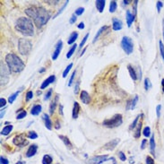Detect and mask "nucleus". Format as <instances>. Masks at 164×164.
I'll return each mask as SVG.
<instances>
[{"instance_id":"obj_1","label":"nucleus","mask_w":164,"mask_h":164,"mask_svg":"<svg viewBox=\"0 0 164 164\" xmlns=\"http://www.w3.org/2000/svg\"><path fill=\"white\" fill-rule=\"evenodd\" d=\"M25 13L33 19L35 24L38 27L44 26L50 18V13H49L45 8L38 7V6H31L25 10Z\"/></svg>"},{"instance_id":"obj_2","label":"nucleus","mask_w":164,"mask_h":164,"mask_svg":"<svg viewBox=\"0 0 164 164\" xmlns=\"http://www.w3.org/2000/svg\"><path fill=\"white\" fill-rule=\"evenodd\" d=\"M15 29L24 36H32L34 34V25L32 21L28 17H20L16 21Z\"/></svg>"},{"instance_id":"obj_3","label":"nucleus","mask_w":164,"mask_h":164,"mask_svg":"<svg viewBox=\"0 0 164 164\" xmlns=\"http://www.w3.org/2000/svg\"><path fill=\"white\" fill-rule=\"evenodd\" d=\"M6 62L7 64V66L12 73H20L24 69L25 65L22 62V60L15 54L10 53L6 55Z\"/></svg>"},{"instance_id":"obj_4","label":"nucleus","mask_w":164,"mask_h":164,"mask_svg":"<svg viewBox=\"0 0 164 164\" xmlns=\"http://www.w3.org/2000/svg\"><path fill=\"white\" fill-rule=\"evenodd\" d=\"M123 123V117L120 114H116L114 117H112L109 119H105L103 121L102 125L104 127H109V128H113V127H119Z\"/></svg>"},{"instance_id":"obj_5","label":"nucleus","mask_w":164,"mask_h":164,"mask_svg":"<svg viewBox=\"0 0 164 164\" xmlns=\"http://www.w3.org/2000/svg\"><path fill=\"white\" fill-rule=\"evenodd\" d=\"M32 50V43L26 39H20L18 41V50L22 55H27Z\"/></svg>"},{"instance_id":"obj_6","label":"nucleus","mask_w":164,"mask_h":164,"mask_svg":"<svg viewBox=\"0 0 164 164\" xmlns=\"http://www.w3.org/2000/svg\"><path fill=\"white\" fill-rule=\"evenodd\" d=\"M121 47L127 55L132 53L134 50V44H133V40H131V38L127 37V36L123 37L122 40H121Z\"/></svg>"},{"instance_id":"obj_7","label":"nucleus","mask_w":164,"mask_h":164,"mask_svg":"<svg viewBox=\"0 0 164 164\" xmlns=\"http://www.w3.org/2000/svg\"><path fill=\"white\" fill-rule=\"evenodd\" d=\"M108 160L107 155H97V156H93L92 158L89 159L88 163L90 164H101L102 162Z\"/></svg>"},{"instance_id":"obj_8","label":"nucleus","mask_w":164,"mask_h":164,"mask_svg":"<svg viewBox=\"0 0 164 164\" xmlns=\"http://www.w3.org/2000/svg\"><path fill=\"white\" fill-rule=\"evenodd\" d=\"M62 47H63V42H62V40H59V41L57 43V45H56V50L53 53V56H52V59L53 60H56L57 57H58L60 52H61Z\"/></svg>"},{"instance_id":"obj_9","label":"nucleus","mask_w":164,"mask_h":164,"mask_svg":"<svg viewBox=\"0 0 164 164\" xmlns=\"http://www.w3.org/2000/svg\"><path fill=\"white\" fill-rule=\"evenodd\" d=\"M14 144H15V145H18V146H24V144H28L27 142L25 141V139H24V135H17V136H15L14 138Z\"/></svg>"},{"instance_id":"obj_10","label":"nucleus","mask_w":164,"mask_h":164,"mask_svg":"<svg viewBox=\"0 0 164 164\" xmlns=\"http://www.w3.org/2000/svg\"><path fill=\"white\" fill-rule=\"evenodd\" d=\"M55 80H56L55 75H50V77H48L45 81L42 82L41 85H40V89L43 90V89H45V88H47L48 86L50 84V83H54V82H55Z\"/></svg>"},{"instance_id":"obj_11","label":"nucleus","mask_w":164,"mask_h":164,"mask_svg":"<svg viewBox=\"0 0 164 164\" xmlns=\"http://www.w3.org/2000/svg\"><path fill=\"white\" fill-rule=\"evenodd\" d=\"M112 27L114 31H119L122 29L123 24L122 21L118 19V18H113L112 19Z\"/></svg>"},{"instance_id":"obj_12","label":"nucleus","mask_w":164,"mask_h":164,"mask_svg":"<svg viewBox=\"0 0 164 164\" xmlns=\"http://www.w3.org/2000/svg\"><path fill=\"white\" fill-rule=\"evenodd\" d=\"M119 143V139L117 138V139H114V140H111L110 142H109L108 144H106L104 145V149L106 150H113L114 148H116L118 144Z\"/></svg>"},{"instance_id":"obj_13","label":"nucleus","mask_w":164,"mask_h":164,"mask_svg":"<svg viewBox=\"0 0 164 164\" xmlns=\"http://www.w3.org/2000/svg\"><path fill=\"white\" fill-rule=\"evenodd\" d=\"M80 99L84 104H89L91 102V97H90V95L88 94L87 91H82L81 94H80Z\"/></svg>"},{"instance_id":"obj_14","label":"nucleus","mask_w":164,"mask_h":164,"mask_svg":"<svg viewBox=\"0 0 164 164\" xmlns=\"http://www.w3.org/2000/svg\"><path fill=\"white\" fill-rule=\"evenodd\" d=\"M37 150H38V146L36 144H32L29 149H28L27 152H26V157H32L33 155H35L36 152H37Z\"/></svg>"},{"instance_id":"obj_15","label":"nucleus","mask_w":164,"mask_h":164,"mask_svg":"<svg viewBox=\"0 0 164 164\" xmlns=\"http://www.w3.org/2000/svg\"><path fill=\"white\" fill-rule=\"evenodd\" d=\"M126 16H127V26H128V27H130V26L132 25L133 22L134 21V19H135V16H134V14H133L129 10L127 11Z\"/></svg>"},{"instance_id":"obj_16","label":"nucleus","mask_w":164,"mask_h":164,"mask_svg":"<svg viewBox=\"0 0 164 164\" xmlns=\"http://www.w3.org/2000/svg\"><path fill=\"white\" fill-rule=\"evenodd\" d=\"M44 121H45V126L49 130H51L52 128V124H51V120L50 119V116L48 114H44L43 115V118H42Z\"/></svg>"},{"instance_id":"obj_17","label":"nucleus","mask_w":164,"mask_h":164,"mask_svg":"<svg viewBox=\"0 0 164 164\" xmlns=\"http://www.w3.org/2000/svg\"><path fill=\"white\" fill-rule=\"evenodd\" d=\"M79 109H80V105L78 102L74 103V108H73V119H77L78 115H79Z\"/></svg>"},{"instance_id":"obj_18","label":"nucleus","mask_w":164,"mask_h":164,"mask_svg":"<svg viewBox=\"0 0 164 164\" xmlns=\"http://www.w3.org/2000/svg\"><path fill=\"white\" fill-rule=\"evenodd\" d=\"M105 4H106V1H105V0H97V1H96V7H97L98 11H99L100 13L103 12Z\"/></svg>"},{"instance_id":"obj_19","label":"nucleus","mask_w":164,"mask_h":164,"mask_svg":"<svg viewBox=\"0 0 164 164\" xmlns=\"http://www.w3.org/2000/svg\"><path fill=\"white\" fill-rule=\"evenodd\" d=\"M41 109H42V107L40 105H34L33 107H32V110H31V113L33 116H37V115H39L41 112Z\"/></svg>"},{"instance_id":"obj_20","label":"nucleus","mask_w":164,"mask_h":164,"mask_svg":"<svg viewBox=\"0 0 164 164\" xmlns=\"http://www.w3.org/2000/svg\"><path fill=\"white\" fill-rule=\"evenodd\" d=\"M59 138L61 139V141L64 143V144H65V146L68 147V148H72V144L71 142H70V140L68 138H67L66 136H65V135H61L60 134L59 135Z\"/></svg>"},{"instance_id":"obj_21","label":"nucleus","mask_w":164,"mask_h":164,"mask_svg":"<svg viewBox=\"0 0 164 164\" xmlns=\"http://www.w3.org/2000/svg\"><path fill=\"white\" fill-rule=\"evenodd\" d=\"M13 128H14V127H13L12 125H10V126H6V127L2 129L1 134H2L3 135H7V134H10V132L13 130Z\"/></svg>"},{"instance_id":"obj_22","label":"nucleus","mask_w":164,"mask_h":164,"mask_svg":"<svg viewBox=\"0 0 164 164\" xmlns=\"http://www.w3.org/2000/svg\"><path fill=\"white\" fill-rule=\"evenodd\" d=\"M57 100H58V97H56L53 101H51L50 103V114H53L54 111L56 109V107H57Z\"/></svg>"},{"instance_id":"obj_23","label":"nucleus","mask_w":164,"mask_h":164,"mask_svg":"<svg viewBox=\"0 0 164 164\" xmlns=\"http://www.w3.org/2000/svg\"><path fill=\"white\" fill-rule=\"evenodd\" d=\"M127 69H128L129 75H130L131 78H132L134 81H135V80L137 79V76H136V73H135V71L134 70V68H133L131 65H128V66H127Z\"/></svg>"},{"instance_id":"obj_24","label":"nucleus","mask_w":164,"mask_h":164,"mask_svg":"<svg viewBox=\"0 0 164 164\" xmlns=\"http://www.w3.org/2000/svg\"><path fill=\"white\" fill-rule=\"evenodd\" d=\"M78 39V33H77L76 32H73V33L71 34V36H70L69 40H68V41H67V43L69 44V45H71V44H73L74 42L75 41V40Z\"/></svg>"},{"instance_id":"obj_25","label":"nucleus","mask_w":164,"mask_h":164,"mask_svg":"<svg viewBox=\"0 0 164 164\" xmlns=\"http://www.w3.org/2000/svg\"><path fill=\"white\" fill-rule=\"evenodd\" d=\"M155 146H156V144H155V140H154V135L152 134V137L150 139V149H151V152L154 155V150H155Z\"/></svg>"},{"instance_id":"obj_26","label":"nucleus","mask_w":164,"mask_h":164,"mask_svg":"<svg viewBox=\"0 0 164 164\" xmlns=\"http://www.w3.org/2000/svg\"><path fill=\"white\" fill-rule=\"evenodd\" d=\"M109 29V26H103V27H101V29L99 30V32H97V34L95 35V38H94V40H93V42H95L96 40L99 39V37H100V35H101V33H102L104 31H106V30H108Z\"/></svg>"},{"instance_id":"obj_27","label":"nucleus","mask_w":164,"mask_h":164,"mask_svg":"<svg viewBox=\"0 0 164 164\" xmlns=\"http://www.w3.org/2000/svg\"><path fill=\"white\" fill-rule=\"evenodd\" d=\"M52 160H52V157L46 154V155H44L43 159H42V164H51Z\"/></svg>"},{"instance_id":"obj_28","label":"nucleus","mask_w":164,"mask_h":164,"mask_svg":"<svg viewBox=\"0 0 164 164\" xmlns=\"http://www.w3.org/2000/svg\"><path fill=\"white\" fill-rule=\"evenodd\" d=\"M142 122L139 123L138 125H137V127L135 128V132H134V137L135 138H139L140 137V134H141V128H142Z\"/></svg>"},{"instance_id":"obj_29","label":"nucleus","mask_w":164,"mask_h":164,"mask_svg":"<svg viewBox=\"0 0 164 164\" xmlns=\"http://www.w3.org/2000/svg\"><path fill=\"white\" fill-rule=\"evenodd\" d=\"M22 88H20V90H19V91H16V92L14 93V94H12V95H11L10 97H9V99H8V101H9V103H13L14 101H15L16 97H17V95L19 94V93H20V91H22Z\"/></svg>"},{"instance_id":"obj_30","label":"nucleus","mask_w":164,"mask_h":164,"mask_svg":"<svg viewBox=\"0 0 164 164\" xmlns=\"http://www.w3.org/2000/svg\"><path fill=\"white\" fill-rule=\"evenodd\" d=\"M118 5L116 1H111L110 2V6H109V12L110 13H114L115 11L117 10Z\"/></svg>"},{"instance_id":"obj_31","label":"nucleus","mask_w":164,"mask_h":164,"mask_svg":"<svg viewBox=\"0 0 164 164\" xmlns=\"http://www.w3.org/2000/svg\"><path fill=\"white\" fill-rule=\"evenodd\" d=\"M76 44H74L73 46H72V48L69 50V51H68V53L66 54V57L67 58H70L71 57V56L74 54V52H75V50H76Z\"/></svg>"},{"instance_id":"obj_32","label":"nucleus","mask_w":164,"mask_h":164,"mask_svg":"<svg viewBox=\"0 0 164 164\" xmlns=\"http://www.w3.org/2000/svg\"><path fill=\"white\" fill-rule=\"evenodd\" d=\"M143 116V114H140V115H138L136 118H135V119H134V121H133V123L131 124V126H130V129H134V127H136V124H137V121L139 120V119H140V117H142Z\"/></svg>"},{"instance_id":"obj_33","label":"nucleus","mask_w":164,"mask_h":164,"mask_svg":"<svg viewBox=\"0 0 164 164\" xmlns=\"http://www.w3.org/2000/svg\"><path fill=\"white\" fill-rule=\"evenodd\" d=\"M143 134L145 137H149L151 135V128L149 127H145L143 131Z\"/></svg>"},{"instance_id":"obj_34","label":"nucleus","mask_w":164,"mask_h":164,"mask_svg":"<svg viewBox=\"0 0 164 164\" xmlns=\"http://www.w3.org/2000/svg\"><path fill=\"white\" fill-rule=\"evenodd\" d=\"M72 66H73V63L69 64V65H67V66H66V68H65V71H64L63 75H62V76H63L64 78H65V77H66L67 74L69 73V71H70V70H71Z\"/></svg>"},{"instance_id":"obj_35","label":"nucleus","mask_w":164,"mask_h":164,"mask_svg":"<svg viewBox=\"0 0 164 164\" xmlns=\"http://www.w3.org/2000/svg\"><path fill=\"white\" fill-rule=\"evenodd\" d=\"M19 111H21L19 114L17 115V118L16 119H22L24 118H25L26 117V115H27V112H26L25 110H22V109H20Z\"/></svg>"},{"instance_id":"obj_36","label":"nucleus","mask_w":164,"mask_h":164,"mask_svg":"<svg viewBox=\"0 0 164 164\" xmlns=\"http://www.w3.org/2000/svg\"><path fill=\"white\" fill-rule=\"evenodd\" d=\"M151 87H152V83H151L150 80H149L148 78H145V80H144V89L147 91V90H149Z\"/></svg>"},{"instance_id":"obj_37","label":"nucleus","mask_w":164,"mask_h":164,"mask_svg":"<svg viewBox=\"0 0 164 164\" xmlns=\"http://www.w3.org/2000/svg\"><path fill=\"white\" fill-rule=\"evenodd\" d=\"M137 101H138V96H137V95H135V97H134V99H133V101H131V104H132V106H131V109H134V108H135Z\"/></svg>"},{"instance_id":"obj_38","label":"nucleus","mask_w":164,"mask_h":164,"mask_svg":"<svg viewBox=\"0 0 164 164\" xmlns=\"http://www.w3.org/2000/svg\"><path fill=\"white\" fill-rule=\"evenodd\" d=\"M28 137L30 139H36L38 137V134L34 131H31V132L28 133Z\"/></svg>"},{"instance_id":"obj_39","label":"nucleus","mask_w":164,"mask_h":164,"mask_svg":"<svg viewBox=\"0 0 164 164\" xmlns=\"http://www.w3.org/2000/svg\"><path fill=\"white\" fill-rule=\"evenodd\" d=\"M83 12H84V8L83 7L77 8L76 10H75V15H81V14H83Z\"/></svg>"},{"instance_id":"obj_40","label":"nucleus","mask_w":164,"mask_h":164,"mask_svg":"<svg viewBox=\"0 0 164 164\" xmlns=\"http://www.w3.org/2000/svg\"><path fill=\"white\" fill-rule=\"evenodd\" d=\"M88 37H89V33H87V34H86V35H85V37L83 38V40H82V42H81V43H80V46H79L80 49H82V48H83V46H84V44H85V42H86V40H87Z\"/></svg>"},{"instance_id":"obj_41","label":"nucleus","mask_w":164,"mask_h":164,"mask_svg":"<svg viewBox=\"0 0 164 164\" xmlns=\"http://www.w3.org/2000/svg\"><path fill=\"white\" fill-rule=\"evenodd\" d=\"M160 55H161L162 58L164 60V45L161 41H160Z\"/></svg>"},{"instance_id":"obj_42","label":"nucleus","mask_w":164,"mask_h":164,"mask_svg":"<svg viewBox=\"0 0 164 164\" xmlns=\"http://www.w3.org/2000/svg\"><path fill=\"white\" fill-rule=\"evenodd\" d=\"M75 74H76V70H75V71L73 72V74H72V76L70 77L69 83H68V86H71L72 83H73V82H74V78H75Z\"/></svg>"},{"instance_id":"obj_43","label":"nucleus","mask_w":164,"mask_h":164,"mask_svg":"<svg viewBox=\"0 0 164 164\" xmlns=\"http://www.w3.org/2000/svg\"><path fill=\"white\" fill-rule=\"evenodd\" d=\"M32 97H33V93L32 91H29L26 93V101H30L31 99H32Z\"/></svg>"},{"instance_id":"obj_44","label":"nucleus","mask_w":164,"mask_h":164,"mask_svg":"<svg viewBox=\"0 0 164 164\" xmlns=\"http://www.w3.org/2000/svg\"><path fill=\"white\" fill-rule=\"evenodd\" d=\"M51 94H52V89H50L49 91H48V92L46 93V95H45V101H47V100H49L50 97H51Z\"/></svg>"},{"instance_id":"obj_45","label":"nucleus","mask_w":164,"mask_h":164,"mask_svg":"<svg viewBox=\"0 0 164 164\" xmlns=\"http://www.w3.org/2000/svg\"><path fill=\"white\" fill-rule=\"evenodd\" d=\"M162 6H163V4H162L161 1H158L157 2V11H158V13L160 12V9H161Z\"/></svg>"},{"instance_id":"obj_46","label":"nucleus","mask_w":164,"mask_h":164,"mask_svg":"<svg viewBox=\"0 0 164 164\" xmlns=\"http://www.w3.org/2000/svg\"><path fill=\"white\" fill-rule=\"evenodd\" d=\"M146 164H154L153 159H152L151 156H147V158H146Z\"/></svg>"},{"instance_id":"obj_47","label":"nucleus","mask_w":164,"mask_h":164,"mask_svg":"<svg viewBox=\"0 0 164 164\" xmlns=\"http://www.w3.org/2000/svg\"><path fill=\"white\" fill-rule=\"evenodd\" d=\"M67 3H68V1H66V2H65V5H64V6H62V7H61V8H60V10H59V11H58V13H57V14H56V15H55V17H57V15H58V14H61V13H62V12H63V10H64V9H65V6H66V5H67Z\"/></svg>"},{"instance_id":"obj_48","label":"nucleus","mask_w":164,"mask_h":164,"mask_svg":"<svg viewBox=\"0 0 164 164\" xmlns=\"http://www.w3.org/2000/svg\"><path fill=\"white\" fill-rule=\"evenodd\" d=\"M119 158H120V160H122V161H125V160H127V158H126V156H125V154L123 152H119Z\"/></svg>"},{"instance_id":"obj_49","label":"nucleus","mask_w":164,"mask_h":164,"mask_svg":"<svg viewBox=\"0 0 164 164\" xmlns=\"http://www.w3.org/2000/svg\"><path fill=\"white\" fill-rule=\"evenodd\" d=\"M0 161H1V164H9V161H8V160L6 158H5V157L1 156V158H0Z\"/></svg>"},{"instance_id":"obj_50","label":"nucleus","mask_w":164,"mask_h":164,"mask_svg":"<svg viewBox=\"0 0 164 164\" xmlns=\"http://www.w3.org/2000/svg\"><path fill=\"white\" fill-rule=\"evenodd\" d=\"M6 100L4 99V98H1L0 99V107L3 108L4 106H6Z\"/></svg>"},{"instance_id":"obj_51","label":"nucleus","mask_w":164,"mask_h":164,"mask_svg":"<svg viewBox=\"0 0 164 164\" xmlns=\"http://www.w3.org/2000/svg\"><path fill=\"white\" fill-rule=\"evenodd\" d=\"M160 109H161V106H160V105H158L156 108V113H157V117L158 118L160 117Z\"/></svg>"},{"instance_id":"obj_52","label":"nucleus","mask_w":164,"mask_h":164,"mask_svg":"<svg viewBox=\"0 0 164 164\" xmlns=\"http://www.w3.org/2000/svg\"><path fill=\"white\" fill-rule=\"evenodd\" d=\"M75 21H76V15H75V14H74V15L71 17V19H70L69 22H70V24H74V22H75Z\"/></svg>"},{"instance_id":"obj_53","label":"nucleus","mask_w":164,"mask_h":164,"mask_svg":"<svg viewBox=\"0 0 164 164\" xmlns=\"http://www.w3.org/2000/svg\"><path fill=\"white\" fill-rule=\"evenodd\" d=\"M145 145H146V140L145 139H144V140L142 141V144H141V149H144L145 148Z\"/></svg>"},{"instance_id":"obj_54","label":"nucleus","mask_w":164,"mask_h":164,"mask_svg":"<svg viewBox=\"0 0 164 164\" xmlns=\"http://www.w3.org/2000/svg\"><path fill=\"white\" fill-rule=\"evenodd\" d=\"M78 91H79V82H77V83H76V85H75V93H78Z\"/></svg>"},{"instance_id":"obj_55","label":"nucleus","mask_w":164,"mask_h":164,"mask_svg":"<svg viewBox=\"0 0 164 164\" xmlns=\"http://www.w3.org/2000/svg\"><path fill=\"white\" fill-rule=\"evenodd\" d=\"M77 27L79 28V29H81V30H83V28H84V24H83V22H80V24L77 25Z\"/></svg>"},{"instance_id":"obj_56","label":"nucleus","mask_w":164,"mask_h":164,"mask_svg":"<svg viewBox=\"0 0 164 164\" xmlns=\"http://www.w3.org/2000/svg\"><path fill=\"white\" fill-rule=\"evenodd\" d=\"M60 114L63 115V106L60 105Z\"/></svg>"},{"instance_id":"obj_57","label":"nucleus","mask_w":164,"mask_h":164,"mask_svg":"<svg viewBox=\"0 0 164 164\" xmlns=\"http://www.w3.org/2000/svg\"><path fill=\"white\" fill-rule=\"evenodd\" d=\"M4 114H5V109H2V112H1V119H3Z\"/></svg>"},{"instance_id":"obj_58","label":"nucleus","mask_w":164,"mask_h":164,"mask_svg":"<svg viewBox=\"0 0 164 164\" xmlns=\"http://www.w3.org/2000/svg\"><path fill=\"white\" fill-rule=\"evenodd\" d=\"M161 84H162V91H164V79H162V81H161Z\"/></svg>"},{"instance_id":"obj_59","label":"nucleus","mask_w":164,"mask_h":164,"mask_svg":"<svg viewBox=\"0 0 164 164\" xmlns=\"http://www.w3.org/2000/svg\"><path fill=\"white\" fill-rule=\"evenodd\" d=\"M123 3H124V5H128L129 3H130V1H126V0H125V1H123Z\"/></svg>"},{"instance_id":"obj_60","label":"nucleus","mask_w":164,"mask_h":164,"mask_svg":"<svg viewBox=\"0 0 164 164\" xmlns=\"http://www.w3.org/2000/svg\"><path fill=\"white\" fill-rule=\"evenodd\" d=\"M162 24H163V25H162V29H163V39H164V19L162 20Z\"/></svg>"},{"instance_id":"obj_61","label":"nucleus","mask_w":164,"mask_h":164,"mask_svg":"<svg viewBox=\"0 0 164 164\" xmlns=\"http://www.w3.org/2000/svg\"><path fill=\"white\" fill-rule=\"evenodd\" d=\"M16 164H25V162L24 161H18Z\"/></svg>"},{"instance_id":"obj_62","label":"nucleus","mask_w":164,"mask_h":164,"mask_svg":"<svg viewBox=\"0 0 164 164\" xmlns=\"http://www.w3.org/2000/svg\"><path fill=\"white\" fill-rule=\"evenodd\" d=\"M42 72H45V68H41V69L40 70V73H42Z\"/></svg>"},{"instance_id":"obj_63","label":"nucleus","mask_w":164,"mask_h":164,"mask_svg":"<svg viewBox=\"0 0 164 164\" xmlns=\"http://www.w3.org/2000/svg\"><path fill=\"white\" fill-rule=\"evenodd\" d=\"M85 50H86V49L83 50V52H82V53H81V56H83V53H84V52H85Z\"/></svg>"}]
</instances>
